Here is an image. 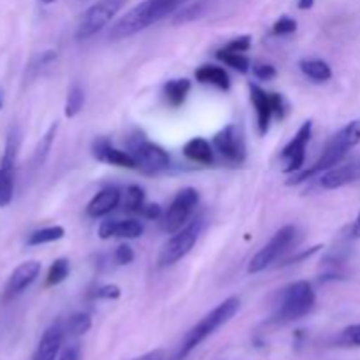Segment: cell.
<instances>
[{"label":"cell","instance_id":"cell-32","mask_svg":"<svg viewBox=\"0 0 360 360\" xmlns=\"http://www.w3.org/2000/svg\"><path fill=\"white\" fill-rule=\"evenodd\" d=\"M134 250L132 246L127 245V243H123V245H120L118 248L115 250V253H112V260H115L116 266H127V264H130L134 260Z\"/></svg>","mask_w":360,"mask_h":360},{"label":"cell","instance_id":"cell-22","mask_svg":"<svg viewBox=\"0 0 360 360\" xmlns=\"http://www.w3.org/2000/svg\"><path fill=\"white\" fill-rule=\"evenodd\" d=\"M217 58L220 60V62H224L225 65L232 67V69H236L238 72H241V74H246L250 69H252L250 58L245 55V53L232 51V49H227L225 46L221 49H218Z\"/></svg>","mask_w":360,"mask_h":360},{"label":"cell","instance_id":"cell-43","mask_svg":"<svg viewBox=\"0 0 360 360\" xmlns=\"http://www.w3.org/2000/svg\"><path fill=\"white\" fill-rule=\"evenodd\" d=\"M313 4H315V0H299L297 7H299V9L306 11V9H311Z\"/></svg>","mask_w":360,"mask_h":360},{"label":"cell","instance_id":"cell-8","mask_svg":"<svg viewBox=\"0 0 360 360\" xmlns=\"http://www.w3.org/2000/svg\"><path fill=\"white\" fill-rule=\"evenodd\" d=\"M197 204H199V192L195 188L186 186V188L179 190L174 199H172L171 206L164 213V217L160 218L162 229L169 234L178 232L179 229L185 227Z\"/></svg>","mask_w":360,"mask_h":360},{"label":"cell","instance_id":"cell-27","mask_svg":"<svg viewBox=\"0 0 360 360\" xmlns=\"http://www.w3.org/2000/svg\"><path fill=\"white\" fill-rule=\"evenodd\" d=\"M84 105V90L79 86L77 83H74L70 86L69 94H67V101H65V116L67 118H74L81 112Z\"/></svg>","mask_w":360,"mask_h":360},{"label":"cell","instance_id":"cell-6","mask_svg":"<svg viewBox=\"0 0 360 360\" xmlns=\"http://www.w3.org/2000/svg\"><path fill=\"white\" fill-rule=\"evenodd\" d=\"M200 231H202V221L195 220L192 224L185 225L183 229H179L178 232H174L172 238L162 248L160 257H158V266L167 267L185 259L192 252L193 246H195Z\"/></svg>","mask_w":360,"mask_h":360},{"label":"cell","instance_id":"cell-16","mask_svg":"<svg viewBox=\"0 0 360 360\" xmlns=\"http://www.w3.org/2000/svg\"><path fill=\"white\" fill-rule=\"evenodd\" d=\"M122 204V193L116 186H105L102 188L97 195H94V199L88 202L86 206V214L90 218H102L108 217L111 211H115L116 207Z\"/></svg>","mask_w":360,"mask_h":360},{"label":"cell","instance_id":"cell-25","mask_svg":"<svg viewBox=\"0 0 360 360\" xmlns=\"http://www.w3.org/2000/svg\"><path fill=\"white\" fill-rule=\"evenodd\" d=\"M63 327H65V334L69 338H79L90 330L91 316L83 311L74 313V315H70L69 320L63 323Z\"/></svg>","mask_w":360,"mask_h":360},{"label":"cell","instance_id":"cell-41","mask_svg":"<svg viewBox=\"0 0 360 360\" xmlns=\"http://www.w3.org/2000/svg\"><path fill=\"white\" fill-rule=\"evenodd\" d=\"M136 360H165V354L162 350H153V352H150V354L141 355V357Z\"/></svg>","mask_w":360,"mask_h":360},{"label":"cell","instance_id":"cell-24","mask_svg":"<svg viewBox=\"0 0 360 360\" xmlns=\"http://www.w3.org/2000/svg\"><path fill=\"white\" fill-rule=\"evenodd\" d=\"M63 236H65V229L60 227V225H53V227H44V229H39V231L32 232L27 239V245L28 246L48 245V243L60 241Z\"/></svg>","mask_w":360,"mask_h":360},{"label":"cell","instance_id":"cell-11","mask_svg":"<svg viewBox=\"0 0 360 360\" xmlns=\"http://www.w3.org/2000/svg\"><path fill=\"white\" fill-rule=\"evenodd\" d=\"M130 155L136 158L137 169H143L144 172H150V174L165 171L171 165V157L167 151L148 139H137L136 143H132Z\"/></svg>","mask_w":360,"mask_h":360},{"label":"cell","instance_id":"cell-13","mask_svg":"<svg viewBox=\"0 0 360 360\" xmlns=\"http://www.w3.org/2000/svg\"><path fill=\"white\" fill-rule=\"evenodd\" d=\"M39 273H41V262H37V260H27V262L20 264L11 273L9 280H7L6 287H4V297L14 299L20 294H23L37 280Z\"/></svg>","mask_w":360,"mask_h":360},{"label":"cell","instance_id":"cell-35","mask_svg":"<svg viewBox=\"0 0 360 360\" xmlns=\"http://www.w3.org/2000/svg\"><path fill=\"white\" fill-rule=\"evenodd\" d=\"M253 74H255L257 79L260 81H271L276 77V69H274V65H271V63H257V65L252 67Z\"/></svg>","mask_w":360,"mask_h":360},{"label":"cell","instance_id":"cell-37","mask_svg":"<svg viewBox=\"0 0 360 360\" xmlns=\"http://www.w3.org/2000/svg\"><path fill=\"white\" fill-rule=\"evenodd\" d=\"M55 60H56V51H44V53H41V56H37V58H35V62L32 63L30 69L34 70V72H37V70H42L44 67L51 65Z\"/></svg>","mask_w":360,"mask_h":360},{"label":"cell","instance_id":"cell-26","mask_svg":"<svg viewBox=\"0 0 360 360\" xmlns=\"http://www.w3.org/2000/svg\"><path fill=\"white\" fill-rule=\"evenodd\" d=\"M69 271H70V266H69V260H67L65 257L56 259L55 262L51 264V267L48 269V274H46L44 287L46 288L56 287V285H60L62 281H65L67 276H69Z\"/></svg>","mask_w":360,"mask_h":360},{"label":"cell","instance_id":"cell-20","mask_svg":"<svg viewBox=\"0 0 360 360\" xmlns=\"http://www.w3.org/2000/svg\"><path fill=\"white\" fill-rule=\"evenodd\" d=\"M190 88H192V83H190V79H186V77L167 81L164 86L165 102L174 109L181 108V105L185 104L186 97H188Z\"/></svg>","mask_w":360,"mask_h":360},{"label":"cell","instance_id":"cell-44","mask_svg":"<svg viewBox=\"0 0 360 360\" xmlns=\"http://www.w3.org/2000/svg\"><path fill=\"white\" fill-rule=\"evenodd\" d=\"M2 105H4V90L0 88V109H2Z\"/></svg>","mask_w":360,"mask_h":360},{"label":"cell","instance_id":"cell-29","mask_svg":"<svg viewBox=\"0 0 360 360\" xmlns=\"http://www.w3.org/2000/svg\"><path fill=\"white\" fill-rule=\"evenodd\" d=\"M144 206V190L139 185H130L125 190V200H123V210L127 213H139Z\"/></svg>","mask_w":360,"mask_h":360},{"label":"cell","instance_id":"cell-21","mask_svg":"<svg viewBox=\"0 0 360 360\" xmlns=\"http://www.w3.org/2000/svg\"><path fill=\"white\" fill-rule=\"evenodd\" d=\"M299 67H301L302 74H306L309 79L316 81V83H323V81H329L330 77H333V69H330V65L326 60H302V62L299 63Z\"/></svg>","mask_w":360,"mask_h":360},{"label":"cell","instance_id":"cell-1","mask_svg":"<svg viewBox=\"0 0 360 360\" xmlns=\"http://www.w3.org/2000/svg\"><path fill=\"white\" fill-rule=\"evenodd\" d=\"M190 0H144L139 6L130 9L129 13L123 14L118 21L109 30V39H125L130 35L143 32L144 28L151 27L157 21L164 20L169 14L178 11L179 7L185 6Z\"/></svg>","mask_w":360,"mask_h":360},{"label":"cell","instance_id":"cell-31","mask_svg":"<svg viewBox=\"0 0 360 360\" xmlns=\"http://www.w3.org/2000/svg\"><path fill=\"white\" fill-rule=\"evenodd\" d=\"M120 295H122V290H120L118 285L108 283L98 287L97 290L91 294V297L101 299V301H116V299H120Z\"/></svg>","mask_w":360,"mask_h":360},{"label":"cell","instance_id":"cell-33","mask_svg":"<svg viewBox=\"0 0 360 360\" xmlns=\"http://www.w3.org/2000/svg\"><path fill=\"white\" fill-rule=\"evenodd\" d=\"M340 341L347 347H360V323L347 327V329L341 333Z\"/></svg>","mask_w":360,"mask_h":360},{"label":"cell","instance_id":"cell-14","mask_svg":"<svg viewBox=\"0 0 360 360\" xmlns=\"http://www.w3.org/2000/svg\"><path fill=\"white\" fill-rule=\"evenodd\" d=\"M91 153L97 158L98 162H104V164L116 165V167L123 169H137V162L129 151H122L118 148L112 146L105 137H97L91 144Z\"/></svg>","mask_w":360,"mask_h":360},{"label":"cell","instance_id":"cell-34","mask_svg":"<svg viewBox=\"0 0 360 360\" xmlns=\"http://www.w3.org/2000/svg\"><path fill=\"white\" fill-rule=\"evenodd\" d=\"M295 30H297V21L292 20V18L288 16H281L280 20L273 25L274 35H288Z\"/></svg>","mask_w":360,"mask_h":360},{"label":"cell","instance_id":"cell-45","mask_svg":"<svg viewBox=\"0 0 360 360\" xmlns=\"http://www.w3.org/2000/svg\"><path fill=\"white\" fill-rule=\"evenodd\" d=\"M39 2L44 4V6H49V4H53V2H55V0H39Z\"/></svg>","mask_w":360,"mask_h":360},{"label":"cell","instance_id":"cell-38","mask_svg":"<svg viewBox=\"0 0 360 360\" xmlns=\"http://www.w3.org/2000/svg\"><path fill=\"white\" fill-rule=\"evenodd\" d=\"M139 214H143V217L148 218V220H160V218L164 217V211H162V207L158 206V204L144 202V206L141 207Z\"/></svg>","mask_w":360,"mask_h":360},{"label":"cell","instance_id":"cell-5","mask_svg":"<svg viewBox=\"0 0 360 360\" xmlns=\"http://www.w3.org/2000/svg\"><path fill=\"white\" fill-rule=\"evenodd\" d=\"M125 4L127 0H101V2L88 7L86 13L81 16L79 23H77L76 39L84 41V39L94 37L120 13V9Z\"/></svg>","mask_w":360,"mask_h":360},{"label":"cell","instance_id":"cell-19","mask_svg":"<svg viewBox=\"0 0 360 360\" xmlns=\"http://www.w3.org/2000/svg\"><path fill=\"white\" fill-rule=\"evenodd\" d=\"M195 79L202 84H211L221 91L231 90V76L224 67L202 65L195 70Z\"/></svg>","mask_w":360,"mask_h":360},{"label":"cell","instance_id":"cell-40","mask_svg":"<svg viewBox=\"0 0 360 360\" xmlns=\"http://www.w3.org/2000/svg\"><path fill=\"white\" fill-rule=\"evenodd\" d=\"M115 224L116 220H104L98 225V238L101 239H111L115 238Z\"/></svg>","mask_w":360,"mask_h":360},{"label":"cell","instance_id":"cell-23","mask_svg":"<svg viewBox=\"0 0 360 360\" xmlns=\"http://www.w3.org/2000/svg\"><path fill=\"white\" fill-rule=\"evenodd\" d=\"M56 130H58V123L55 122L51 127H49L48 132L41 137V141H39L37 148H35L34 160H32V164H34L35 167H42V165H44V162L48 160V155H49V151H51L53 143H55Z\"/></svg>","mask_w":360,"mask_h":360},{"label":"cell","instance_id":"cell-2","mask_svg":"<svg viewBox=\"0 0 360 360\" xmlns=\"http://www.w3.org/2000/svg\"><path fill=\"white\" fill-rule=\"evenodd\" d=\"M360 143V122H352L347 127L340 130L333 139L327 143L326 150L320 155L319 160L313 165H309L308 169H302V171L295 172V176H292L290 181H287L288 186L301 185V183L308 181V179L315 178V176L323 174L329 169L336 167L343 162V158L347 157L348 151L352 148H355Z\"/></svg>","mask_w":360,"mask_h":360},{"label":"cell","instance_id":"cell-9","mask_svg":"<svg viewBox=\"0 0 360 360\" xmlns=\"http://www.w3.org/2000/svg\"><path fill=\"white\" fill-rule=\"evenodd\" d=\"M295 236H297V229L294 225H285L281 227L280 231L274 232L273 238L269 239L267 245H264L259 252L253 255V259L250 260L248 264V273L250 274H257V273H262L264 269L271 266L288 246L294 243Z\"/></svg>","mask_w":360,"mask_h":360},{"label":"cell","instance_id":"cell-42","mask_svg":"<svg viewBox=\"0 0 360 360\" xmlns=\"http://www.w3.org/2000/svg\"><path fill=\"white\" fill-rule=\"evenodd\" d=\"M352 238L354 239H360V213L355 218L354 225H352Z\"/></svg>","mask_w":360,"mask_h":360},{"label":"cell","instance_id":"cell-36","mask_svg":"<svg viewBox=\"0 0 360 360\" xmlns=\"http://www.w3.org/2000/svg\"><path fill=\"white\" fill-rule=\"evenodd\" d=\"M225 48L232 49V51H239V53H246L250 48H252V37L250 35H241V37L232 39L231 42L225 44Z\"/></svg>","mask_w":360,"mask_h":360},{"label":"cell","instance_id":"cell-3","mask_svg":"<svg viewBox=\"0 0 360 360\" xmlns=\"http://www.w3.org/2000/svg\"><path fill=\"white\" fill-rule=\"evenodd\" d=\"M241 308V301L239 297H229L225 299L221 304H218L217 308L211 309L204 319H200L192 329L186 333V336L183 338L181 347H179L178 354H176L174 360H183L188 357L200 343L207 340L210 336H213L220 327H224L225 323L231 322L234 319L236 313Z\"/></svg>","mask_w":360,"mask_h":360},{"label":"cell","instance_id":"cell-28","mask_svg":"<svg viewBox=\"0 0 360 360\" xmlns=\"http://www.w3.org/2000/svg\"><path fill=\"white\" fill-rule=\"evenodd\" d=\"M143 224L134 218L129 220H116L115 224V238L120 239H137L143 236Z\"/></svg>","mask_w":360,"mask_h":360},{"label":"cell","instance_id":"cell-15","mask_svg":"<svg viewBox=\"0 0 360 360\" xmlns=\"http://www.w3.org/2000/svg\"><path fill=\"white\" fill-rule=\"evenodd\" d=\"M250 98H252V104L255 108L257 112V127H259L260 136H266L269 132L271 120L274 116V105H273V97H271L269 91H266L264 88H260L259 84H250Z\"/></svg>","mask_w":360,"mask_h":360},{"label":"cell","instance_id":"cell-17","mask_svg":"<svg viewBox=\"0 0 360 360\" xmlns=\"http://www.w3.org/2000/svg\"><path fill=\"white\" fill-rule=\"evenodd\" d=\"M360 178V164L336 165L323 174H320V186L323 190H338L345 185H350Z\"/></svg>","mask_w":360,"mask_h":360},{"label":"cell","instance_id":"cell-4","mask_svg":"<svg viewBox=\"0 0 360 360\" xmlns=\"http://www.w3.org/2000/svg\"><path fill=\"white\" fill-rule=\"evenodd\" d=\"M316 302L315 288L309 281L301 280L288 285L281 292L280 304H278L276 313L273 316L274 323H292L304 319L313 309Z\"/></svg>","mask_w":360,"mask_h":360},{"label":"cell","instance_id":"cell-10","mask_svg":"<svg viewBox=\"0 0 360 360\" xmlns=\"http://www.w3.org/2000/svg\"><path fill=\"white\" fill-rule=\"evenodd\" d=\"M311 132L313 122L308 120V122H304L299 127V130L295 132V136L292 137L290 143L283 148V151H281V160H283L285 164L283 172H287V174H295V172L304 169L306 148H308L309 139H311Z\"/></svg>","mask_w":360,"mask_h":360},{"label":"cell","instance_id":"cell-18","mask_svg":"<svg viewBox=\"0 0 360 360\" xmlns=\"http://www.w3.org/2000/svg\"><path fill=\"white\" fill-rule=\"evenodd\" d=\"M183 155H185L190 162H195V164L211 165L214 162L213 144H210V141H206L204 137H193L188 143H185V146H183Z\"/></svg>","mask_w":360,"mask_h":360},{"label":"cell","instance_id":"cell-12","mask_svg":"<svg viewBox=\"0 0 360 360\" xmlns=\"http://www.w3.org/2000/svg\"><path fill=\"white\" fill-rule=\"evenodd\" d=\"M213 148L232 164H243L246 158V146L245 137H243L241 130L238 125L231 123L225 129H221L217 136L213 137Z\"/></svg>","mask_w":360,"mask_h":360},{"label":"cell","instance_id":"cell-7","mask_svg":"<svg viewBox=\"0 0 360 360\" xmlns=\"http://www.w3.org/2000/svg\"><path fill=\"white\" fill-rule=\"evenodd\" d=\"M18 150H20V132H18V129H11L6 141V148H4V155L0 158V207H7L13 202Z\"/></svg>","mask_w":360,"mask_h":360},{"label":"cell","instance_id":"cell-39","mask_svg":"<svg viewBox=\"0 0 360 360\" xmlns=\"http://www.w3.org/2000/svg\"><path fill=\"white\" fill-rule=\"evenodd\" d=\"M81 359V350L77 343H69L62 348L58 359L56 360H79Z\"/></svg>","mask_w":360,"mask_h":360},{"label":"cell","instance_id":"cell-30","mask_svg":"<svg viewBox=\"0 0 360 360\" xmlns=\"http://www.w3.org/2000/svg\"><path fill=\"white\" fill-rule=\"evenodd\" d=\"M202 11H204V2H197V4H193V6L185 7V9H181L178 14H176L174 23L176 25L186 23V21L195 20V18H199L200 14H202Z\"/></svg>","mask_w":360,"mask_h":360}]
</instances>
